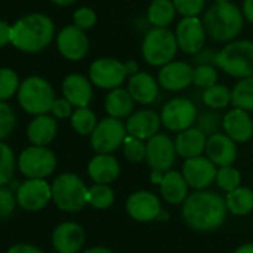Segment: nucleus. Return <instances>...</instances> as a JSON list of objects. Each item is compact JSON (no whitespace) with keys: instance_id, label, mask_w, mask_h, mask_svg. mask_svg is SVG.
<instances>
[{"instance_id":"obj_24","label":"nucleus","mask_w":253,"mask_h":253,"mask_svg":"<svg viewBox=\"0 0 253 253\" xmlns=\"http://www.w3.org/2000/svg\"><path fill=\"white\" fill-rule=\"evenodd\" d=\"M222 129L234 142H248L253 136L252 117L245 110L233 108L224 116Z\"/></svg>"},{"instance_id":"obj_1","label":"nucleus","mask_w":253,"mask_h":253,"mask_svg":"<svg viewBox=\"0 0 253 253\" xmlns=\"http://www.w3.org/2000/svg\"><path fill=\"white\" fill-rule=\"evenodd\" d=\"M227 203L213 191H197L187 197L182 206L185 224L196 231L218 230L227 218Z\"/></svg>"},{"instance_id":"obj_5","label":"nucleus","mask_w":253,"mask_h":253,"mask_svg":"<svg viewBox=\"0 0 253 253\" xmlns=\"http://www.w3.org/2000/svg\"><path fill=\"white\" fill-rule=\"evenodd\" d=\"M16 95L21 108L33 116L50 113L52 104L56 99L52 84L39 76H30L24 79Z\"/></svg>"},{"instance_id":"obj_40","label":"nucleus","mask_w":253,"mask_h":253,"mask_svg":"<svg viewBox=\"0 0 253 253\" xmlns=\"http://www.w3.org/2000/svg\"><path fill=\"white\" fill-rule=\"evenodd\" d=\"M218 83V70L215 65H197L194 68L193 84L200 89H208Z\"/></svg>"},{"instance_id":"obj_14","label":"nucleus","mask_w":253,"mask_h":253,"mask_svg":"<svg viewBox=\"0 0 253 253\" xmlns=\"http://www.w3.org/2000/svg\"><path fill=\"white\" fill-rule=\"evenodd\" d=\"M19 208L28 212H37L47 206L52 200V188L44 179H27L15 193Z\"/></svg>"},{"instance_id":"obj_31","label":"nucleus","mask_w":253,"mask_h":253,"mask_svg":"<svg viewBox=\"0 0 253 253\" xmlns=\"http://www.w3.org/2000/svg\"><path fill=\"white\" fill-rule=\"evenodd\" d=\"M227 209L237 216H245L253 211V191L248 187H239L225 197Z\"/></svg>"},{"instance_id":"obj_30","label":"nucleus","mask_w":253,"mask_h":253,"mask_svg":"<svg viewBox=\"0 0 253 253\" xmlns=\"http://www.w3.org/2000/svg\"><path fill=\"white\" fill-rule=\"evenodd\" d=\"M176 13L172 0H151L147 9V19L156 28H169Z\"/></svg>"},{"instance_id":"obj_55","label":"nucleus","mask_w":253,"mask_h":253,"mask_svg":"<svg viewBox=\"0 0 253 253\" xmlns=\"http://www.w3.org/2000/svg\"><path fill=\"white\" fill-rule=\"evenodd\" d=\"M215 3H227V1H231V0H213Z\"/></svg>"},{"instance_id":"obj_42","label":"nucleus","mask_w":253,"mask_h":253,"mask_svg":"<svg viewBox=\"0 0 253 253\" xmlns=\"http://www.w3.org/2000/svg\"><path fill=\"white\" fill-rule=\"evenodd\" d=\"M16 126V114L13 108L7 104L0 101V141H4Z\"/></svg>"},{"instance_id":"obj_4","label":"nucleus","mask_w":253,"mask_h":253,"mask_svg":"<svg viewBox=\"0 0 253 253\" xmlns=\"http://www.w3.org/2000/svg\"><path fill=\"white\" fill-rule=\"evenodd\" d=\"M215 67L236 79L253 76V42L248 39L227 43L218 53Z\"/></svg>"},{"instance_id":"obj_19","label":"nucleus","mask_w":253,"mask_h":253,"mask_svg":"<svg viewBox=\"0 0 253 253\" xmlns=\"http://www.w3.org/2000/svg\"><path fill=\"white\" fill-rule=\"evenodd\" d=\"M125 126L126 132L130 136H135L141 141H148L150 138L159 133L162 119L154 110H139L127 117Z\"/></svg>"},{"instance_id":"obj_22","label":"nucleus","mask_w":253,"mask_h":253,"mask_svg":"<svg viewBox=\"0 0 253 253\" xmlns=\"http://www.w3.org/2000/svg\"><path fill=\"white\" fill-rule=\"evenodd\" d=\"M62 95L73 107L83 108L90 104L93 98V87L87 77L73 73L62 82Z\"/></svg>"},{"instance_id":"obj_10","label":"nucleus","mask_w":253,"mask_h":253,"mask_svg":"<svg viewBox=\"0 0 253 253\" xmlns=\"http://www.w3.org/2000/svg\"><path fill=\"white\" fill-rule=\"evenodd\" d=\"M127 79L125 62L104 56L95 59L89 67V80L93 86L105 90H113L120 87Z\"/></svg>"},{"instance_id":"obj_9","label":"nucleus","mask_w":253,"mask_h":253,"mask_svg":"<svg viewBox=\"0 0 253 253\" xmlns=\"http://www.w3.org/2000/svg\"><path fill=\"white\" fill-rule=\"evenodd\" d=\"M126 136V126L122 120L105 117L98 122L96 127L90 133V145L98 154H111L123 145Z\"/></svg>"},{"instance_id":"obj_41","label":"nucleus","mask_w":253,"mask_h":253,"mask_svg":"<svg viewBox=\"0 0 253 253\" xmlns=\"http://www.w3.org/2000/svg\"><path fill=\"white\" fill-rule=\"evenodd\" d=\"M123 154L129 162L139 163L147 156V145L144 144V141L127 135L123 141Z\"/></svg>"},{"instance_id":"obj_26","label":"nucleus","mask_w":253,"mask_h":253,"mask_svg":"<svg viewBox=\"0 0 253 253\" xmlns=\"http://www.w3.org/2000/svg\"><path fill=\"white\" fill-rule=\"evenodd\" d=\"M87 173L95 184L110 185L120 175V165L111 154H96L87 165Z\"/></svg>"},{"instance_id":"obj_27","label":"nucleus","mask_w":253,"mask_h":253,"mask_svg":"<svg viewBox=\"0 0 253 253\" xmlns=\"http://www.w3.org/2000/svg\"><path fill=\"white\" fill-rule=\"evenodd\" d=\"M206 141H208L206 135L196 126H193L187 130H182L178 133V136L175 139L176 154L184 159L199 157L206 150Z\"/></svg>"},{"instance_id":"obj_23","label":"nucleus","mask_w":253,"mask_h":253,"mask_svg":"<svg viewBox=\"0 0 253 253\" xmlns=\"http://www.w3.org/2000/svg\"><path fill=\"white\" fill-rule=\"evenodd\" d=\"M159 82L147 71H138L127 80V92L132 99L142 105L153 104L159 96Z\"/></svg>"},{"instance_id":"obj_25","label":"nucleus","mask_w":253,"mask_h":253,"mask_svg":"<svg viewBox=\"0 0 253 253\" xmlns=\"http://www.w3.org/2000/svg\"><path fill=\"white\" fill-rule=\"evenodd\" d=\"M58 133V123L53 116H36L27 126V138L33 145L47 147L53 142Z\"/></svg>"},{"instance_id":"obj_20","label":"nucleus","mask_w":253,"mask_h":253,"mask_svg":"<svg viewBox=\"0 0 253 253\" xmlns=\"http://www.w3.org/2000/svg\"><path fill=\"white\" fill-rule=\"evenodd\" d=\"M206 156L208 159L219 166H231L237 159V145L236 142L225 133H215L206 141Z\"/></svg>"},{"instance_id":"obj_17","label":"nucleus","mask_w":253,"mask_h":253,"mask_svg":"<svg viewBox=\"0 0 253 253\" xmlns=\"http://www.w3.org/2000/svg\"><path fill=\"white\" fill-rule=\"evenodd\" d=\"M216 173V165H213L208 157L203 156L187 159L182 166V176L187 181L188 187L196 188L199 191L213 184Z\"/></svg>"},{"instance_id":"obj_21","label":"nucleus","mask_w":253,"mask_h":253,"mask_svg":"<svg viewBox=\"0 0 253 253\" xmlns=\"http://www.w3.org/2000/svg\"><path fill=\"white\" fill-rule=\"evenodd\" d=\"M84 245V231L76 222H62L52 233V246L58 253H77Z\"/></svg>"},{"instance_id":"obj_18","label":"nucleus","mask_w":253,"mask_h":253,"mask_svg":"<svg viewBox=\"0 0 253 253\" xmlns=\"http://www.w3.org/2000/svg\"><path fill=\"white\" fill-rule=\"evenodd\" d=\"M126 211L135 221L151 222L160 216L162 205L156 194L150 191H136L127 199Z\"/></svg>"},{"instance_id":"obj_8","label":"nucleus","mask_w":253,"mask_h":253,"mask_svg":"<svg viewBox=\"0 0 253 253\" xmlns=\"http://www.w3.org/2000/svg\"><path fill=\"white\" fill-rule=\"evenodd\" d=\"M18 169L27 179H46L56 169V156L47 147H27L18 157Z\"/></svg>"},{"instance_id":"obj_34","label":"nucleus","mask_w":253,"mask_h":253,"mask_svg":"<svg viewBox=\"0 0 253 253\" xmlns=\"http://www.w3.org/2000/svg\"><path fill=\"white\" fill-rule=\"evenodd\" d=\"M71 126L73 129L79 133V135H90L93 132V129L98 125L96 116L95 113L89 108V107H83V108H76L70 117Z\"/></svg>"},{"instance_id":"obj_36","label":"nucleus","mask_w":253,"mask_h":253,"mask_svg":"<svg viewBox=\"0 0 253 253\" xmlns=\"http://www.w3.org/2000/svg\"><path fill=\"white\" fill-rule=\"evenodd\" d=\"M15 166L16 160L12 148L6 142L0 141V187H4L12 181Z\"/></svg>"},{"instance_id":"obj_51","label":"nucleus","mask_w":253,"mask_h":253,"mask_svg":"<svg viewBox=\"0 0 253 253\" xmlns=\"http://www.w3.org/2000/svg\"><path fill=\"white\" fill-rule=\"evenodd\" d=\"M125 68H126V73H127V77L136 74L139 71V67H138V62L135 59H129L125 62Z\"/></svg>"},{"instance_id":"obj_6","label":"nucleus","mask_w":253,"mask_h":253,"mask_svg":"<svg viewBox=\"0 0 253 253\" xmlns=\"http://www.w3.org/2000/svg\"><path fill=\"white\" fill-rule=\"evenodd\" d=\"M178 42L175 33L169 28H156L147 31L142 40L141 53L144 61L151 67H163L172 62L178 53Z\"/></svg>"},{"instance_id":"obj_38","label":"nucleus","mask_w":253,"mask_h":253,"mask_svg":"<svg viewBox=\"0 0 253 253\" xmlns=\"http://www.w3.org/2000/svg\"><path fill=\"white\" fill-rule=\"evenodd\" d=\"M224 117L218 113V110H209L197 116V129H200L206 136H212L215 133H219V129L222 127Z\"/></svg>"},{"instance_id":"obj_47","label":"nucleus","mask_w":253,"mask_h":253,"mask_svg":"<svg viewBox=\"0 0 253 253\" xmlns=\"http://www.w3.org/2000/svg\"><path fill=\"white\" fill-rule=\"evenodd\" d=\"M216 53L212 49H202L199 53L194 55V62L197 65H215L216 61Z\"/></svg>"},{"instance_id":"obj_44","label":"nucleus","mask_w":253,"mask_h":253,"mask_svg":"<svg viewBox=\"0 0 253 253\" xmlns=\"http://www.w3.org/2000/svg\"><path fill=\"white\" fill-rule=\"evenodd\" d=\"M73 21H74L76 27L86 31V30H90V28L95 27V24L98 21V16H96V12L92 7L82 6L73 13Z\"/></svg>"},{"instance_id":"obj_29","label":"nucleus","mask_w":253,"mask_h":253,"mask_svg":"<svg viewBox=\"0 0 253 253\" xmlns=\"http://www.w3.org/2000/svg\"><path fill=\"white\" fill-rule=\"evenodd\" d=\"M135 101L132 99L127 89L117 87L107 93L105 96V111L110 117L114 119H126L133 113Z\"/></svg>"},{"instance_id":"obj_52","label":"nucleus","mask_w":253,"mask_h":253,"mask_svg":"<svg viewBox=\"0 0 253 253\" xmlns=\"http://www.w3.org/2000/svg\"><path fill=\"white\" fill-rule=\"evenodd\" d=\"M234 253H253V243H248V245L237 248Z\"/></svg>"},{"instance_id":"obj_46","label":"nucleus","mask_w":253,"mask_h":253,"mask_svg":"<svg viewBox=\"0 0 253 253\" xmlns=\"http://www.w3.org/2000/svg\"><path fill=\"white\" fill-rule=\"evenodd\" d=\"M73 105L65 99V98H56L52 104V108H50V114L55 117V119H59V120H65V119H70L71 114H73Z\"/></svg>"},{"instance_id":"obj_49","label":"nucleus","mask_w":253,"mask_h":253,"mask_svg":"<svg viewBox=\"0 0 253 253\" xmlns=\"http://www.w3.org/2000/svg\"><path fill=\"white\" fill-rule=\"evenodd\" d=\"M7 253H43L39 248L33 246V245H27V243H18L13 245Z\"/></svg>"},{"instance_id":"obj_32","label":"nucleus","mask_w":253,"mask_h":253,"mask_svg":"<svg viewBox=\"0 0 253 253\" xmlns=\"http://www.w3.org/2000/svg\"><path fill=\"white\" fill-rule=\"evenodd\" d=\"M231 105L245 111H253V76L240 79L231 89Z\"/></svg>"},{"instance_id":"obj_3","label":"nucleus","mask_w":253,"mask_h":253,"mask_svg":"<svg viewBox=\"0 0 253 253\" xmlns=\"http://www.w3.org/2000/svg\"><path fill=\"white\" fill-rule=\"evenodd\" d=\"M202 21L209 37L216 42L230 43L242 34L246 19L236 3L227 1L215 3L208 7Z\"/></svg>"},{"instance_id":"obj_43","label":"nucleus","mask_w":253,"mask_h":253,"mask_svg":"<svg viewBox=\"0 0 253 253\" xmlns=\"http://www.w3.org/2000/svg\"><path fill=\"white\" fill-rule=\"evenodd\" d=\"M172 3L182 18L199 16L206 7V0H172Z\"/></svg>"},{"instance_id":"obj_37","label":"nucleus","mask_w":253,"mask_h":253,"mask_svg":"<svg viewBox=\"0 0 253 253\" xmlns=\"http://www.w3.org/2000/svg\"><path fill=\"white\" fill-rule=\"evenodd\" d=\"M19 84L21 82L15 70L7 67L0 68V101L6 102L15 93H18Z\"/></svg>"},{"instance_id":"obj_50","label":"nucleus","mask_w":253,"mask_h":253,"mask_svg":"<svg viewBox=\"0 0 253 253\" xmlns=\"http://www.w3.org/2000/svg\"><path fill=\"white\" fill-rule=\"evenodd\" d=\"M242 12H243L245 19H246L248 22L253 24V0H243Z\"/></svg>"},{"instance_id":"obj_33","label":"nucleus","mask_w":253,"mask_h":253,"mask_svg":"<svg viewBox=\"0 0 253 253\" xmlns=\"http://www.w3.org/2000/svg\"><path fill=\"white\" fill-rule=\"evenodd\" d=\"M202 99L211 110H224L231 104V89L222 83H216L203 90Z\"/></svg>"},{"instance_id":"obj_7","label":"nucleus","mask_w":253,"mask_h":253,"mask_svg":"<svg viewBox=\"0 0 253 253\" xmlns=\"http://www.w3.org/2000/svg\"><path fill=\"white\" fill-rule=\"evenodd\" d=\"M53 203L64 212H79L87 205V187L76 173H61L50 185Z\"/></svg>"},{"instance_id":"obj_2","label":"nucleus","mask_w":253,"mask_h":253,"mask_svg":"<svg viewBox=\"0 0 253 253\" xmlns=\"http://www.w3.org/2000/svg\"><path fill=\"white\" fill-rule=\"evenodd\" d=\"M55 37V24L44 13H28L12 25L10 44L24 53H37L46 49Z\"/></svg>"},{"instance_id":"obj_39","label":"nucleus","mask_w":253,"mask_h":253,"mask_svg":"<svg viewBox=\"0 0 253 253\" xmlns=\"http://www.w3.org/2000/svg\"><path fill=\"white\" fill-rule=\"evenodd\" d=\"M215 182L218 184V187L227 193H231L233 190L239 188L242 184V175L240 172L233 168V166H224L221 169H218Z\"/></svg>"},{"instance_id":"obj_45","label":"nucleus","mask_w":253,"mask_h":253,"mask_svg":"<svg viewBox=\"0 0 253 253\" xmlns=\"http://www.w3.org/2000/svg\"><path fill=\"white\" fill-rule=\"evenodd\" d=\"M16 196L12 190L0 187V221L10 218L16 208Z\"/></svg>"},{"instance_id":"obj_15","label":"nucleus","mask_w":253,"mask_h":253,"mask_svg":"<svg viewBox=\"0 0 253 253\" xmlns=\"http://www.w3.org/2000/svg\"><path fill=\"white\" fill-rule=\"evenodd\" d=\"M194 67L185 61H176L160 67L157 82L159 86L169 92H181L193 84Z\"/></svg>"},{"instance_id":"obj_11","label":"nucleus","mask_w":253,"mask_h":253,"mask_svg":"<svg viewBox=\"0 0 253 253\" xmlns=\"http://www.w3.org/2000/svg\"><path fill=\"white\" fill-rule=\"evenodd\" d=\"M160 119L168 130L179 133L193 127L197 120V107L188 98H173L162 108Z\"/></svg>"},{"instance_id":"obj_48","label":"nucleus","mask_w":253,"mask_h":253,"mask_svg":"<svg viewBox=\"0 0 253 253\" xmlns=\"http://www.w3.org/2000/svg\"><path fill=\"white\" fill-rule=\"evenodd\" d=\"M12 40V25L0 19V47H4Z\"/></svg>"},{"instance_id":"obj_53","label":"nucleus","mask_w":253,"mask_h":253,"mask_svg":"<svg viewBox=\"0 0 253 253\" xmlns=\"http://www.w3.org/2000/svg\"><path fill=\"white\" fill-rule=\"evenodd\" d=\"M84 253H113L110 249H107V248H101V246H96V248H90V249H87Z\"/></svg>"},{"instance_id":"obj_54","label":"nucleus","mask_w":253,"mask_h":253,"mask_svg":"<svg viewBox=\"0 0 253 253\" xmlns=\"http://www.w3.org/2000/svg\"><path fill=\"white\" fill-rule=\"evenodd\" d=\"M50 1L56 6H70V4L76 3L77 0H50Z\"/></svg>"},{"instance_id":"obj_13","label":"nucleus","mask_w":253,"mask_h":253,"mask_svg":"<svg viewBox=\"0 0 253 253\" xmlns=\"http://www.w3.org/2000/svg\"><path fill=\"white\" fill-rule=\"evenodd\" d=\"M175 37L179 50L194 56L202 49H205L208 34L203 21L199 16H190V18H182L178 22L175 28Z\"/></svg>"},{"instance_id":"obj_35","label":"nucleus","mask_w":253,"mask_h":253,"mask_svg":"<svg viewBox=\"0 0 253 253\" xmlns=\"http://www.w3.org/2000/svg\"><path fill=\"white\" fill-rule=\"evenodd\" d=\"M114 203V191L110 185L95 184L87 190V205L93 209H108Z\"/></svg>"},{"instance_id":"obj_28","label":"nucleus","mask_w":253,"mask_h":253,"mask_svg":"<svg viewBox=\"0 0 253 253\" xmlns=\"http://www.w3.org/2000/svg\"><path fill=\"white\" fill-rule=\"evenodd\" d=\"M160 194L169 205H181L188 197V184L182 173L169 170L160 179Z\"/></svg>"},{"instance_id":"obj_12","label":"nucleus","mask_w":253,"mask_h":253,"mask_svg":"<svg viewBox=\"0 0 253 253\" xmlns=\"http://www.w3.org/2000/svg\"><path fill=\"white\" fill-rule=\"evenodd\" d=\"M147 163L153 172L166 173L175 163L176 148L175 141L166 133H157L147 142Z\"/></svg>"},{"instance_id":"obj_16","label":"nucleus","mask_w":253,"mask_h":253,"mask_svg":"<svg viewBox=\"0 0 253 253\" xmlns=\"http://www.w3.org/2000/svg\"><path fill=\"white\" fill-rule=\"evenodd\" d=\"M56 47L65 59L73 62L82 61L89 52V39L86 33L74 24L67 25L58 33Z\"/></svg>"}]
</instances>
